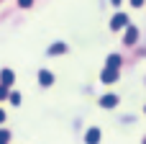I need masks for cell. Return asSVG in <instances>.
<instances>
[{
	"mask_svg": "<svg viewBox=\"0 0 146 144\" xmlns=\"http://www.w3.org/2000/svg\"><path fill=\"white\" fill-rule=\"evenodd\" d=\"M128 26V15L126 13H115L113 18H110V28L113 31H121V28H126Z\"/></svg>",
	"mask_w": 146,
	"mask_h": 144,
	"instance_id": "cell-1",
	"label": "cell"
},
{
	"mask_svg": "<svg viewBox=\"0 0 146 144\" xmlns=\"http://www.w3.org/2000/svg\"><path fill=\"white\" fill-rule=\"evenodd\" d=\"M136 41H139V28L128 23V26H126V36H123V44H126V46H133Z\"/></svg>",
	"mask_w": 146,
	"mask_h": 144,
	"instance_id": "cell-2",
	"label": "cell"
},
{
	"mask_svg": "<svg viewBox=\"0 0 146 144\" xmlns=\"http://www.w3.org/2000/svg\"><path fill=\"white\" fill-rule=\"evenodd\" d=\"M100 80H103V82H115V80H118V70H113V67H105V70L100 72Z\"/></svg>",
	"mask_w": 146,
	"mask_h": 144,
	"instance_id": "cell-3",
	"label": "cell"
},
{
	"mask_svg": "<svg viewBox=\"0 0 146 144\" xmlns=\"http://www.w3.org/2000/svg\"><path fill=\"white\" fill-rule=\"evenodd\" d=\"M13 80H15V75H13L10 70H3V72H0V85L10 88V85H13Z\"/></svg>",
	"mask_w": 146,
	"mask_h": 144,
	"instance_id": "cell-4",
	"label": "cell"
},
{
	"mask_svg": "<svg viewBox=\"0 0 146 144\" xmlns=\"http://www.w3.org/2000/svg\"><path fill=\"white\" fill-rule=\"evenodd\" d=\"M38 82H41L44 88H49V85L54 82V75H51L49 70H41V72H38Z\"/></svg>",
	"mask_w": 146,
	"mask_h": 144,
	"instance_id": "cell-5",
	"label": "cell"
},
{
	"mask_svg": "<svg viewBox=\"0 0 146 144\" xmlns=\"http://www.w3.org/2000/svg\"><path fill=\"white\" fill-rule=\"evenodd\" d=\"M100 106L103 108H115L118 106V95H103L100 98Z\"/></svg>",
	"mask_w": 146,
	"mask_h": 144,
	"instance_id": "cell-6",
	"label": "cell"
},
{
	"mask_svg": "<svg viewBox=\"0 0 146 144\" xmlns=\"http://www.w3.org/2000/svg\"><path fill=\"white\" fill-rule=\"evenodd\" d=\"M85 142H87V144H98V142H100V129H87Z\"/></svg>",
	"mask_w": 146,
	"mask_h": 144,
	"instance_id": "cell-7",
	"label": "cell"
},
{
	"mask_svg": "<svg viewBox=\"0 0 146 144\" xmlns=\"http://www.w3.org/2000/svg\"><path fill=\"white\" fill-rule=\"evenodd\" d=\"M49 54H51V57H56V54H67V44H62V41L51 44V46H49Z\"/></svg>",
	"mask_w": 146,
	"mask_h": 144,
	"instance_id": "cell-8",
	"label": "cell"
},
{
	"mask_svg": "<svg viewBox=\"0 0 146 144\" xmlns=\"http://www.w3.org/2000/svg\"><path fill=\"white\" fill-rule=\"evenodd\" d=\"M105 67L118 70V67H121V54H110V57H108V62H105Z\"/></svg>",
	"mask_w": 146,
	"mask_h": 144,
	"instance_id": "cell-9",
	"label": "cell"
},
{
	"mask_svg": "<svg viewBox=\"0 0 146 144\" xmlns=\"http://www.w3.org/2000/svg\"><path fill=\"white\" fill-rule=\"evenodd\" d=\"M8 139H10V131L0 129V144H8Z\"/></svg>",
	"mask_w": 146,
	"mask_h": 144,
	"instance_id": "cell-10",
	"label": "cell"
},
{
	"mask_svg": "<svg viewBox=\"0 0 146 144\" xmlns=\"http://www.w3.org/2000/svg\"><path fill=\"white\" fill-rule=\"evenodd\" d=\"M8 98H10V103H13V106H18V103H21V95H18V93H10Z\"/></svg>",
	"mask_w": 146,
	"mask_h": 144,
	"instance_id": "cell-11",
	"label": "cell"
},
{
	"mask_svg": "<svg viewBox=\"0 0 146 144\" xmlns=\"http://www.w3.org/2000/svg\"><path fill=\"white\" fill-rule=\"evenodd\" d=\"M5 98H8V88H5V85H0V100H5Z\"/></svg>",
	"mask_w": 146,
	"mask_h": 144,
	"instance_id": "cell-12",
	"label": "cell"
},
{
	"mask_svg": "<svg viewBox=\"0 0 146 144\" xmlns=\"http://www.w3.org/2000/svg\"><path fill=\"white\" fill-rule=\"evenodd\" d=\"M31 3H33V0H18V5H21V8H31Z\"/></svg>",
	"mask_w": 146,
	"mask_h": 144,
	"instance_id": "cell-13",
	"label": "cell"
},
{
	"mask_svg": "<svg viewBox=\"0 0 146 144\" xmlns=\"http://www.w3.org/2000/svg\"><path fill=\"white\" fill-rule=\"evenodd\" d=\"M144 3H146V0H131V5H133V8H141Z\"/></svg>",
	"mask_w": 146,
	"mask_h": 144,
	"instance_id": "cell-14",
	"label": "cell"
},
{
	"mask_svg": "<svg viewBox=\"0 0 146 144\" xmlns=\"http://www.w3.org/2000/svg\"><path fill=\"white\" fill-rule=\"evenodd\" d=\"M3 121H5V111L0 108V124H3Z\"/></svg>",
	"mask_w": 146,
	"mask_h": 144,
	"instance_id": "cell-15",
	"label": "cell"
},
{
	"mask_svg": "<svg viewBox=\"0 0 146 144\" xmlns=\"http://www.w3.org/2000/svg\"><path fill=\"white\" fill-rule=\"evenodd\" d=\"M110 3H113V5H121V0H110Z\"/></svg>",
	"mask_w": 146,
	"mask_h": 144,
	"instance_id": "cell-16",
	"label": "cell"
},
{
	"mask_svg": "<svg viewBox=\"0 0 146 144\" xmlns=\"http://www.w3.org/2000/svg\"><path fill=\"white\" fill-rule=\"evenodd\" d=\"M144 144H146V139H144Z\"/></svg>",
	"mask_w": 146,
	"mask_h": 144,
	"instance_id": "cell-17",
	"label": "cell"
}]
</instances>
